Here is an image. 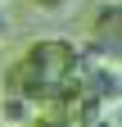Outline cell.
I'll return each mask as SVG.
<instances>
[{
	"mask_svg": "<svg viewBox=\"0 0 122 127\" xmlns=\"http://www.w3.org/2000/svg\"><path fill=\"white\" fill-rule=\"evenodd\" d=\"M0 5H5V0H0Z\"/></svg>",
	"mask_w": 122,
	"mask_h": 127,
	"instance_id": "obj_4",
	"label": "cell"
},
{
	"mask_svg": "<svg viewBox=\"0 0 122 127\" xmlns=\"http://www.w3.org/2000/svg\"><path fill=\"white\" fill-rule=\"evenodd\" d=\"M27 5H32V9H41V14H68L77 0H27Z\"/></svg>",
	"mask_w": 122,
	"mask_h": 127,
	"instance_id": "obj_2",
	"label": "cell"
},
{
	"mask_svg": "<svg viewBox=\"0 0 122 127\" xmlns=\"http://www.w3.org/2000/svg\"><path fill=\"white\" fill-rule=\"evenodd\" d=\"M81 64H86V55H81L72 41H63V36L32 41V45L18 55V64H9L5 91H18V95H27L32 104H59L63 95L77 91Z\"/></svg>",
	"mask_w": 122,
	"mask_h": 127,
	"instance_id": "obj_1",
	"label": "cell"
},
{
	"mask_svg": "<svg viewBox=\"0 0 122 127\" xmlns=\"http://www.w3.org/2000/svg\"><path fill=\"white\" fill-rule=\"evenodd\" d=\"M9 36V18H5V9H0V41Z\"/></svg>",
	"mask_w": 122,
	"mask_h": 127,
	"instance_id": "obj_3",
	"label": "cell"
}]
</instances>
